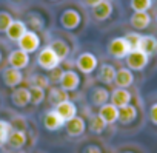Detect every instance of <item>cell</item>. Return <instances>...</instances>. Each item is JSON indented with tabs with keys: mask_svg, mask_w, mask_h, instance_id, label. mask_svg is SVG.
<instances>
[{
	"mask_svg": "<svg viewBox=\"0 0 157 153\" xmlns=\"http://www.w3.org/2000/svg\"><path fill=\"white\" fill-rule=\"evenodd\" d=\"M8 63H10V66H13V68L22 70V68L28 66V63H29V54L25 53V51H22L20 48H19V50H14V51H11L10 56H8Z\"/></svg>",
	"mask_w": 157,
	"mask_h": 153,
	"instance_id": "8fae6325",
	"label": "cell"
},
{
	"mask_svg": "<svg viewBox=\"0 0 157 153\" xmlns=\"http://www.w3.org/2000/svg\"><path fill=\"white\" fill-rule=\"evenodd\" d=\"M60 62H62V60L59 59V56L54 53V50H52L49 45L45 46V48H42L40 53H39V56H37V63H39V66L43 68V70H48V71L57 68V66L60 65Z\"/></svg>",
	"mask_w": 157,
	"mask_h": 153,
	"instance_id": "6da1fadb",
	"label": "cell"
},
{
	"mask_svg": "<svg viewBox=\"0 0 157 153\" xmlns=\"http://www.w3.org/2000/svg\"><path fill=\"white\" fill-rule=\"evenodd\" d=\"M139 50L143 51L148 57L157 54V37H154V36H142L140 43H139Z\"/></svg>",
	"mask_w": 157,
	"mask_h": 153,
	"instance_id": "ac0fdd59",
	"label": "cell"
},
{
	"mask_svg": "<svg viewBox=\"0 0 157 153\" xmlns=\"http://www.w3.org/2000/svg\"><path fill=\"white\" fill-rule=\"evenodd\" d=\"M125 59H126V65L131 71H142L148 65V60H149V57L140 50L129 51V54Z\"/></svg>",
	"mask_w": 157,
	"mask_h": 153,
	"instance_id": "3957f363",
	"label": "cell"
},
{
	"mask_svg": "<svg viewBox=\"0 0 157 153\" xmlns=\"http://www.w3.org/2000/svg\"><path fill=\"white\" fill-rule=\"evenodd\" d=\"M62 74H63V71L57 66V68H54V70H51V71H49L48 79H49V82H51V84H60Z\"/></svg>",
	"mask_w": 157,
	"mask_h": 153,
	"instance_id": "836d02e7",
	"label": "cell"
},
{
	"mask_svg": "<svg viewBox=\"0 0 157 153\" xmlns=\"http://www.w3.org/2000/svg\"><path fill=\"white\" fill-rule=\"evenodd\" d=\"M0 60H2V53H0Z\"/></svg>",
	"mask_w": 157,
	"mask_h": 153,
	"instance_id": "74e56055",
	"label": "cell"
},
{
	"mask_svg": "<svg viewBox=\"0 0 157 153\" xmlns=\"http://www.w3.org/2000/svg\"><path fill=\"white\" fill-rule=\"evenodd\" d=\"M29 93H31V104L34 105H40L46 98L45 90L40 87H29Z\"/></svg>",
	"mask_w": 157,
	"mask_h": 153,
	"instance_id": "f1b7e54d",
	"label": "cell"
},
{
	"mask_svg": "<svg viewBox=\"0 0 157 153\" xmlns=\"http://www.w3.org/2000/svg\"><path fill=\"white\" fill-rule=\"evenodd\" d=\"M17 43H19V48L22 50V51H25V53H34V51H37V48L40 46V37L34 33V31H26L19 40H17Z\"/></svg>",
	"mask_w": 157,
	"mask_h": 153,
	"instance_id": "277c9868",
	"label": "cell"
},
{
	"mask_svg": "<svg viewBox=\"0 0 157 153\" xmlns=\"http://www.w3.org/2000/svg\"><path fill=\"white\" fill-rule=\"evenodd\" d=\"M28 30H26V25H25V22H22V20H13L11 23H10V26L6 28V36H8V39L10 40H13V42H17L25 33H26Z\"/></svg>",
	"mask_w": 157,
	"mask_h": 153,
	"instance_id": "9a60e30c",
	"label": "cell"
},
{
	"mask_svg": "<svg viewBox=\"0 0 157 153\" xmlns=\"http://www.w3.org/2000/svg\"><path fill=\"white\" fill-rule=\"evenodd\" d=\"M11 102L22 108V107H26L28 104H31V93H29V88H25V87H19L13 91L11 95Z\"/></svg>",
	"mask_w": 157,
	"mask_h": 153,
	"instance_id": "7c38bea8",
	"label": "cell"
},
{
	"mask_svg": "<svg viewBox=\"0 0 157 153\" xmlns=\"http://www.w3.org/2000/svg\"><path fill=\"white\" fill-rule=\"evenodd\" d=\"M43 125H45L46 130L56 131V130H60L62 127H65V121H63V118L56 110H51V111H46L45 113V116H43Z\"/></svg>",
	"mask_w": 157,
	"mask_h": 153,
	"instance_id": "30bf717a",
	"label": "cell"
},
{
	"mask_svg": "<svg viewBox=\"0 0 157 153\" xmlns=\"http://www.w3.org/2000/svg\"><path fill=\"white\" fill-rule=\"evenodd\" d=\"M52 2H56V0H52Z\"/></svg>",
	"mask_w": 157,
	"mask_h": 153,
	"instance_id": "ab89813d",
	"label": "cell"
},
{
	"mask_svg": "<svg viewBox=\"0 0 157 153\" xmlns=\"http://www.w3.org/2000/svg\"><path fill=\"white\" fill-rule=\"evenodd\" d=\"M2 79H3V84L10 88H16L17 85L22 84L23 81V74H22V70H17V68H5L3 73H2Z\"/></svg>",
	"mask_w": 157,
	"mask_h": 153,
	"instance_id": "52a82bcc",
	"label": "cell"
},
{
	"mask_svg": "<svg viewBox=\"0 0 157 153\" xmlns=\"http://www.w3.org/2000/svg\"><path fill=\"white\" fill-rule=\"evenodd\" d=\"M56 111L63 118L65 122L69 121V119H72L74 116H77V107H75V104L71 102L69 99H68V101H63V102H60V104H57V105H56Z\"/></svg>",
	"mask_w": 157,
	"mask_h": 153,
	"instance_id": "2e32d148",
	"label": "cell"
},
{
	"mask_svg": "<svg viewBox=\"0 0 157 153\" xmlns=\"http://www.w3.org/2000/svg\"><path fill=\"white\" fill-rule=\"evenodd\" d=\"M49 79H48V76H43V74H33L31 78H29V85L31 87H40L43 90H46L49 87Z\"/></svg>",
	"mask_w": 157,
	"mask_h": 153,
	"instance_id": "83f0119b",
	"label": "cell"
},
{
	"mask_svg": "<svg viewBox=\"0 0 157 153\" xmlns=\"http://www.w3.org/2000/svg\"><path fill=\"white\" fill-rule=\"evenodd\" d=\"M125 39H126V42H128L131 51H132V50H139V43H140L142 34H139V33H128V34L125 36Z\"/></svg>",
	"mask_w": 157,
	"mask_h": 153,
	"instance_id": "1f68e13d",
	"label": "cell"
},
{
	"mask_svg": "<svg viewBox=\"0 0 157 153\" xmlns=\"http://www.w3.org/2000/svg\"><path fill=\"white\" fill-rule=\"evenodd\" d=\"M83 153H102V150H100L97 145H88V147L83 150Z\"/></svg>",
	"mask_w": 157,
	"mask_h": 153,
	"instance_id": "d590c367",
	"label": "cell"
},
{
	"mask_svg": "<svg viewBox=\"0 0 157 153\" xmlns=\"http://www.w3.org/2000/svg\"><path fill=\"white\" fill-rule=\"evenodd\" d=\"M116 68L111 65V63H102L100 68H99V81L103 82V84H113L114 79H116Z\"/></svg>",
	"mask_w": 157,
	"mask_h": 153,
	"instance_id": "603a6c76",
	"label": "cell"
},
{
	"mask_svg": "<svg viewBox=\"0 0 157 153\" xmlns=\"http://www.w3.org/2000/svg\"><path fill=\"white\" fill-rule=\"evenodd\" d=\"M131 8L134 13H148L152 6V0H131Z\"/></svg>",
	"mask_w": 157,
	"mask_h": 153,
	"instance_id": "f546056e",
	"label": "cell"
},
{
	"mask_svg": "<svg viewBox=\"0 0 157 153\" xmlns=\"http://www.w3.org/2000/svg\"><path fill=\"white\" fill-rule=\"evenodd\" d=\"M123 153H132V151H123Z\"/></svg>",
	"mask_w": 157,
	"mask_h": 153,
	"instance_id": "f35d334b",
	"label": "cell"
},
{
	"mask_svg": "<svg viewBox=\"0 0 157 153\" xmlns=\"http://www.w3.org/2000/svg\"><path fill=\"white\" fill-rule=\"evenodd\" d=\"M77 68L85 74H91L97 68V57L93 53H82L75 60Z\"/></svg>",
	"mask_w": 157,
	"mask_h": 153,
	"instance_id": "8992f818",
	"label": "cell"
},
{
	"mask_svg": "<svg viewBox=\"0 0 157 153\" xmlns=\"http://www.w3.org/2000/svg\"><path fill=\"white\" fill-rule=\"evenodd\" d=\"M13 130V125L8 121L0 119V144H5L10 138V133Z\"/></svg>",
	"mask_w": 157,
	"mask_h": 153,
	"instance_id": "4dcf8cb0",
	"label": "cell"
},
{
	"mask_svg": "<svg viewBox=\"0 0 157 153\" xmlns=\"http://www.w3.org/2000/svg\"><path fill=\"white\" fill-rule=\"evenodd\" d=\"M80 22H82V16L77 10H65L60 14V25L68 31H72V30L78 28Z\"/></svg>",
	"mask_w": 157,
	"mask_h": 153,
	"instance_id": "5b68a950",
	"label": "cell"
},
{
	"mask_svg": "<svg viewBox=\"0 0 157 153\" xmlns=\"http://www.w3.org/2000/svg\"><path fill=\"white\" fill-rule=\"evenodd\" d=\"M105 128H106V122L99 116V113H97V115H93V116L90 118V130H91L93 133L100 135V133L105 131Z\"/></svg>",
	"mask_w": 157,
	"mask_h": 153,
	"instance_id": "4316f807",
	"label": "cell"
},
{
	"mask_svg": "<svg viewBox=\"0 0 157 153\" xmlns=\"http://www.w3.org/2000/svg\"><path fill=\"white\" fill-rule=\"evenodd\" d=\"M134 82V74L129 68H120L116 71V79H114V84L119 87V88H128L131 87Z\"/></svg>",
	"mask_w": 157,
	"mask_h": 153,
	"instance_id": "4fadbf2b",
	"label": "cell"
},
{
	"mask_svg": "<svg viewBox=\"0 0 157 153\" xmlns=\"http://www.w3.org/2000/svg\"><path fill=\"white\" fill-rule=\"evenodd\" d=\"M129 23H131V26H132L134 30L142 31V30H145V28L149 26L151 17H149L148 13H134V14L131 16V19H129Z\"/></svg>",
	"mask_w": 157,
	"mask_h": 153,
	"instance_id": "44dd1931",
	"label": "cell"
},
{
	"mask_svg": "<svg viewBox=\"0 0 157 153\" xmlns=\"http://www.w3.org/2000/svg\"><path fill=\"white\" fill-rule=\"evenodd\" d=\"M149 119H151V122H152V124H155V125H157V102H155V104H152V105H151V108H149Z\"/></svg>",
	"mask_w": 157,
	"mask_h": 153,
	"instance_id": "e575fe53",
	"label": "cell"
},
{
	"mask_svg": "<svg viewBox=\"0 0 157 153\" xmlns=\"http://www.w3.org/2000/svg\"><path fill=\"white\" fill-rule=\"evenodd\" d=\"M69 99V95H68V91H65L62 87H52L51 90H49V101L54 104V105H57V104H60V102H63V101H68Z\"/></svg>",
	"mask_w": 157,
	"mask_h": 153,
	"instance_id": "484cf974",
	"label": "cell"
},
{
	"mask_svg": "<svg viewBox=\"0 0 157 153\" xmlns=\"http://www.w3.org/2000/svg\"><path fill=\"white\" fill-rule=\"evenodd\" d=\"M13 16L6 11H0V33H5L6 28L10 26V23L13 22Z\"/></svg>",
	"mask_w": 157,
	"mask_h": 153,
	"instance_id": "d6a6232c",
	"label": "cell"
},
{
	"mask_svg": "<svg viewBox=\"0 0 157 153\" xmlns=\"http://www.w3.org/2000/svg\"><path fill=\"white\" fill-rule=\"evenodd\" d=\"M136 118H137V108H136L134 105L128 104V105L119 108V119H117V121H119L120 124L128 125V124H131L132 121H136Z\"/></svg>",
	"mask_w": 157,
	"mask_h": 153,
	"instance_id": "ffe728a7",
	"label": "cell"
},
{
	"mask_svg": "<svg viewBox=\"0 0 157 153\" xmlns=\"http://www.w3.org/2000/svg\"><path fill=\"white\" fill-rule=\"evenodd\" d=\"M109 101V91L103 87H96L91 91V104L96 107H102L105 104H108Z\"/></svg>",
	"mask_w": 157,
	"mask_h": 153,
	"instance_id": "7402d4cb",
	"label": "cell"
},
{
	"mask_svg": "<svg viewBox=\"0 0 157 153\" xmlns=\"http://www.w3.org/2000/svg\"><path fill=\"white\" fill-rule=\"evenodd\" d=\"M83 2L88 5V6H91V8H94V6H97L100 2H103V0H83Z\"/></svg>",
	"mask_w": 157,
	"mask_h": 153,
	"instance_id": "8d00e7d4",
	"label": "cell"
},
{
	"mask_svg": "<svg viewBox=\"0 0 157 153\" xmlns=\"http://www.w3.org/2000/svg\"><path fill=\"white\" fill-rule=\"evenodd\" d=\"M129 51H131V48L125 37H116L108 45V54L116 59H125L129 54Z\"/></svg>",
	"mask_w": 157,
	"mask_h": 153,
	"instance_id": "7a4b0ae2",
	"label": "cell"
},
{
	"mask_svg": "<svg viewBox=\"0 0 157 153\" xmlns=\"http://www.w3.org/2000/svg\"><path fill=\"white\" fill-rule=\"evenodd\" d=\"M78 85H80V76L75 71H72V70L63 71L62 79H60V87L65 91H74L78 88Z\"/></svg>",
	"mask_w": 157,
	"mask_h": 153,
	"instance_id": "ba28073f",
	"label": "cell"
},
{
	"mask_svg": "<svg viewBox=\"0 0 157 153\" xmlns=\"http://www.w3.org/2000/svg\"><path fill=\"white\" fill-rule=\"evenodd\" d=\"M99 116L106 122V125L108 124H114L119 119V108L116 105H113V104H105V105L100 107Z\"/></svg>",
	"mask_w": 157,
	"mask_h": 153,
	"instance_id": "e0dca14e",
	"label": "cell"
},
{
	"mask_svg": "<svg viewBox=\"0 0 157 153\" xmlns=\"http://www.w3.org/2000/svg\"><path fill=\"white\" fill-rule=\"evenodd\" d=\"M155 20H157V17H155Z\"/></svg>",
	"mask_w": 157,
	"mask_h": 153,
	"instance_id": "60d3db41",
	"label": "cell"
},
{
	"mask_svg": "<svg viewBox=\"0 0 157 153\" xmlns=\"http://www.w3.org/2000/svg\"><path fill=\"white\" fill-rule=\"evenodd\" d=\"M85 128H86L85 119L80 118V116H74L72 119H69V121L65 122V130H66L68 136H71V138L82 136L83 131H85Z\"/></svg>",
	"mask_w": 157,
	"mask_h": 153,
	"instance_id": "9c48e42d",
	"label": "cell"
},
{
	"mask_svg": "<svg viewBox=\"0 0 157 153\" xmlns=\"http://www.w3.org/2000/svg\"><path fill=\"white\" fill-rule=\"evenodd\" d=\"M49 46L54 50V53L59 56L60 60L66 59L68 54H69V45H68L65 40H62V39H54V40L49 43Z\"/></svg>",
	"mask_w": 157,
	"mask_h": 153,
	"instance_id": "d4e9b609",
	"label": "cell"
},
{
	"mask_svg": "<svg viewBox=\"0 0 157 153\" xmlns=\"http://www.w3.org/2000/svg\"><path fill=\"white\" fill-rule=\"evenodd\" d=\"M111 13H113V5H111V2L109 0H103V2H100L97 6H94L93 8V16H94V19L96 20H106L109 16H111Z\"/></svg>",
	"mask_w": 157,
	"mask_h": 153,
	"instance_id": "d6986e66",
	"label": "cell"
},
{
	"mask_svg": "<svg viewBox=\"0 0 157 153\" xmlns=\"http://www.w3.org/2000/svg\"><path fill=\"white\" fill-rule=\"evenodd\" d=\"M6 142L10 144V147L19 150V148H22L26 144V135H25L23 130H11L10 138H8Z\"/></svg>",
	"mask_w": 157,
	"mask_h": 153,
	"instance_id": "cb8c5ba5",
	"label": "cell"
},
{
	"mask_svg": "<svg viewBox=\"0 0 157 153\" xmlns=\"http://www.w3.org/2000/svg\"><path fill=\"white\" fill-rule=\"evenodd\" d=\"M109 99H111V104L113 105H116L117 108H122V107H125V105H128L131 102V93L126 88H119L117 87L111 93Z\"/></svg>",
	"mask_w": 157,
	"mask_h": 153,
	"instance_id": "5bb4252c",
	"label": "cell"
}]
</instances>
